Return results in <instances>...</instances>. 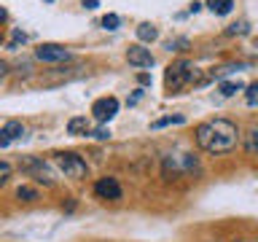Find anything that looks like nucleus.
I'll return each instance as SVG.
<instances>
[{"label":"nucleus","mask_w":258,"mask_h":242,"mask_svg":"<svg viewBox=\"0 0 258 242\" xmlns=\"http://www.w3.org/2000/svg\"><path fill=\"white\" fill-rule=\"evenodd\" d=\"M239 129L229 118H210L197 127V145L207 153H229L237 148Z\"/></svg>","instance_id":"nucleus-1"},{"label":"nucleus","mask_w":258,"mask_h":242,"mask_svg":"<svg viewBox=\"0 0 258 242\" xmlns=\"http://www.w3.org/2000/svg\"><path fill=\"white\" fill-rule=\"evenodd\" d=\"M161 175L167 180H180V177H194L199 175V159L185 151H172L161 161Z\"/></svg>","instance_id":"nucleus-2"},{"label":"nucleus","mask_w":258,"mask_h":242,"mask_svg":"<svg viewBox=\"0 0 258 242\" xmlns=\"http://www.w3.org/2000/svg\"><path fill=\"white\" fill-rule=\"evenodd\" d=\"M191 81H197V68H194L188 59L172 62V65L167 68V73H164V86H167L169 94L180 92V89H183L185 84H191Z\"/></svg>","instance_id":"nucleus-3"},{"label":"nucleus","mask_w":258,"mask_h":242,"mask_svg":"<svg viewBox=\"0 0 258 242\" xmlns=\"http://www.w3.org/2000/svg\"><path fill=\"white\" fill-rule=\"evenodd\" d=\"M54 164H56V169H59L64 177H70V180H84V177L89 175V164L73 151L54 153Z\"/></svg>","instance_id":"nucleus-4"},{"label":"nucleus","mask_w":258,"mask_h":242,"mask_svg":"<svg viewBox=\"0 0 258 242\" xmlns=\"http://www.w3.org/2000/svg\"><path fill=\"white\" fill-rule=\"evenodd\" d=\"M116 113H118V100H116V97H100V100L92 105V116L100 121V124L110 121Z\"/></svg>","instance_id":"nucleus-5"},{"label":"nucleus","mask_w":258,"mask_h":242,"mask_svg":"<svg viewBox=\"0 0 258 242\" xmlns=\"http://www.w3.org/2000/svg\"><path fill=\"white\" fill-rule=\"evenodd\" d=\"M126 59H129V65H135V68H153V54H151V48H145L143 43L129 46Z\"/></svg>","instance_id":"nucleus-6"},{"label":"nucleus","mask_w":258,"mask_h":242,"mask_svg":"<svg viewBox=\"0 0 258 242\" xmlns=\"http://www.w3.org/2000/svg\"><path fill=\"white\" fill-rule=\"evenodd\" d=\"M94 194L100 199H110V202H116L121 199V186L116 177H100V180L94 183Z\"/></svg>","instance_id":"nucleus-7"},{"label":"nucleus","mask_w":258,"mask_h":242,"mask_svg":"<svg viewBox=\"0 0 258 242\" xmlns=\"http://www.w3.org/2000/svg\"><path fill=\"white\" fill-rule=\"evenodd\" d=\"M35 56L40 62H62V59H68V56H70V51L64 46H59V43H43L35 51Z\"/></svg>","instance_id":"nucleus-8"},{"label":"nucleus","mask_w":258,"mask_h":242,"mask_svg":"<svg viewBox=\"0 0 258 242\" xmlns=\"http://www.w3.org/2000/svg\"><path fill=\"white\" fill-rule=\"evenodd\" d=\"M24 169L35 175V180H38V183H46V186H51V183H54L51 169H48L40 159H27V161H24Z\"/></svg>","instance_id":"nucleus-9"},{"label":"nucleus","mask_w":258,"mask_h":242,"mask_svg":"<svg viewBox=\"0 0 258 242\" xmlns=\"http://www.w3.org/2000/svg\"><path fill=\"white\" fill-rule=\"evenodd\" d=\"M22 135H24V127L19 124V121H8L6 127H0V148H6L8 143L19 140Z\"/></svg>","instance_id":"nucleus-10"},{"label":"nucleus","mask_w":258,"mask_h":242,"mask_svg":"<svg viewBox=\"0 0 258 242\" xmlns=\"http://www.w3.org/2000/svg\"><path fill=\"white\" fill-rule=\"evenodd\" d=\"M68 132L70 135H89L92 132V124H89L86 116H76V118L68 121Z\"/></svg>","instance_id":"nucleus-11"},{"label":"nucleus","mask_w":258,"mask_h":242,"mask_svg":"<svg viewBox=\"0 0 258 242\" xmlns=\"http://www.w3.org/2000/svg\"><path fill=\"white\" fill-rule=\"evenodd\" d=\"M137 38H140V43H153L159 38V30L151 22H143V24H137Z\"/></svg>","instance_id":"nucleus-12"},{"label":"nucleus","mask_w":258,"mask_h":242,"mask_svg":"<svg viewBox=\"0 0 258 242\" xmlns=\"http://www.w3.org/2000/svg\"><path fill=\"white\" fill-rule=\"evenodd\" d=\"M245 151L250 156H258V124H253L245 135Z\"/></svg>","instance_id":"nucleus-13"},{"label":"nucleus","mask_w":258,"mask_h":242,"mask_svg":"<svg viewBox=\"0 0 258 242\" xmlns=\"http://www.w3.org/2000/svg\"><path fill=\"white\" fill-rule=\"evenodd\" d=\"M242 89H245V84H242V81H223V84H221V94H223V97H231V94L242 92Z\"/></svg>","instance_id":"nucleus-14"},{"label":"nucleus","mask_w":258,"mask_h":242,"mask_svg":"<svg viewBox=\"0 0 258 242\" xmlns=\"http://www.w3.org/2000/svg\"><path fill=\"white\" fill-rule=\"evenodd\" d=\"M16 197H19L22 202H35V199H38V191L30 189V186H22V189L16 191Z\"/></svg>","instance_id":"nucleus-15"},{"label":"nucleus","mask_w":258,"mask_h":242,"mask_svg":"<svg viewBox=\"0 0 258 242\" xmlns=\"http://www.w3.org/2000/svg\"><path fill=\"white\" fill-rule=\"evenodd\" d=\"M183 116H167V118H159V121H153V129H161V127H167V124H183Z\"/></svg>","instance_id":"nucleus-16"},{"label":"nucleus","mask_w":258,"mask_h":242,"mask_svg":"<svg viewBox=\"0 0 258 242\" xmlns=\"http://www.w3.org/2000/svg\"><path fill=\"white\" fill-rule=\"evenodd\" d=\"M226 32H229V35H247V32H250V24H247V22H237V24H231Z\"/></svg>","instance_id":"nucleus-17"},{"label":"nucleus","mask_w":258,"mask_h":242,"mask_svg":"<svg viewBox=\"0 0 258 242\" xmlns=\"http://www.w3.org/2000/svg\"><path fill=\"white\" fill-rule=\"evenodd\" d=\"M118 24H121V19H118L116 14H105V16H102V27H105V30H116Z\"/></svg>","instance_id":"nucleus-18"},{"label":"nucleus","mask_w":258,"mask_h":242,"mask_svg":"<svg viewBox=\"0 0 258 242\" xmlns=\"http://www.w3.org/2000/svg\"><path fill=\"white\" fill-rule=\"evenodd\" d=\"M247 105H258V81L247 86Z\"/></svg>","instance_id":"nucleus-19"},{"label":"nucleus","mask_w":258,"mask_h":242,"mask_svg":"<svg viewBox=\"0 0 258 242\" xmlns=\"http://www.w3.org/2000/svg\"><path fill=\"white\" fill-rule=\"evenodd\" d=\"M8 177H11V164H8V161H0V186H6Z\"/></svg>","instance_id":"nucleus-20"},{"label":"nucleus","mask_w":258,"mask_h":242,"mask_svg":"<svg viewBox=\"0 0 258 242\" xmlns=\"http://www.w3.org/2000/svg\"><path fill=\"white\" fill-rule=\"evenodd\" d=\"M185 46H188V40H185V38H180V40H167V48H169V51H183Z\"/></svg>","instance_id":"nucleus-21"},{"label":"nucleus","mask_w":258,"mask_h":242,"mask_svg":"<svg viewBox=\"0 0 258 242\" xmlns=\"http://www.w3.org/2000/svg\"><path fill=\"white\" fill-rule=\"evenodd\" d=\"M231 6H234V0H221V3L215 6V14H221V16H226L231 11Z\"/></svg>","instance_id":"nucleus-22"},{"label":"nucleus","mask_w":258,"mask_h":242,"mask_svg":"<svg viewBox=\"0 0 258 242\" xmlns=\"http://www.w3.org/2000/svg\"><path fill=\"white\" fill-rule=\"evenodd\" d=\"M231 70H242V65H226V68H218V70H213V76H226V73H231Z\"/></svg>","instance_id":"nucleus-23"},{"label":"nucleus","mask_w":258,"mask_h":242,"mask_svg":"<svg viewBox=\"0 0 258 242\" xmlns=\"http://www.w3.org/2000/svg\"><path fill=\"white\" fill-rule=\"evenodd\" d=\"M92 137H97V140H108L110 137V129H105V127H100V129H94V132H89Z\"/></svg>","instance_id":"nucleus-24"},{"label":"nucleus","mask_w":258,"mask_h":242,"mask_svg":"<svg viewBox=\"0 0 258 242\" xmlns=\"http://www.w3.org/2000/svg\"><path fill=\"white\" fill-rule=\"evenodd\" d=\"M19 43H24V32L16 30V32H14V38H11V48H14V46H19Z\"/></svg>","instance_id":"nucleus-25"},{"label":"nucleus","mask_w":258,"mask_h":242,"mask_svg":"<svg viewBox=\"0 0 258 242\" xmlns=\"http://www.w3.org/2000/svg\"><path fill=\"white\" fill-rule=\"evenodd\" d=\"M8 76V62L6 59H0V81H3Z\"/></svg>","instance_id":"nucleus-26"},{"label":"nucleus","mask_w":258,"mask_h":242,"mask_svg":"<svg viewBox=\"0 0 258 242\" xmlns=\"http://www.w3.org/2000/svg\"><path fill=\"white\" fill-rule=\"evenodd\" d=\"M250 54H253V56H258V38L253 40V46H250Z\"/></svg>","instance_id":"nucleus-27"},{"label":"nucleus","mask_w":258,"mask_h":242,"mask_svg":"<svg viewBox=\"0 0 258 242\" xmlns=\"http://www.w3.org/2000/svg\"><path fill=\"white\" fill-rule=\"evenodd\" d=\"M84 6H86V8H97L100 3H97V0H84Z\"/></svg>","instance_id":"nucleus-28"},{"label":"nucleus","mask_w":258,"mask_h":242,"mask_svg":"<svg viewBox=\"0 0 258 242\" xmlns=\"http://www.w3.org/2000/svg\"><path fill=\"white\" fill-rule=\"evenodd\" d=\"M6 22V8H0V24Z\"/></svg>","instance_id":"nucleus-29"}]
</instances>
